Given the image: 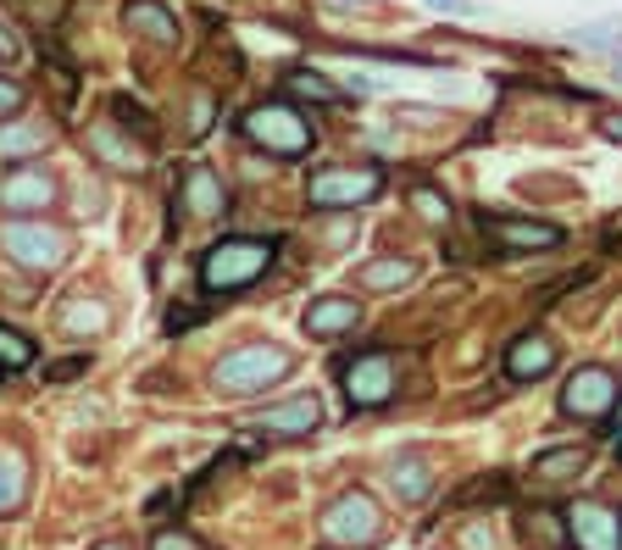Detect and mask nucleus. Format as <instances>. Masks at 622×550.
Listing matches in <instances>:
<instances>
[{"mask_svg":"<svg viewBox=\"0 0 622 550\" xmlns=\"http://www.w3.org/2000/svg\"><path fill=\"white\" fill-rule=\"evenodd\" d=\"M273 256H279L273 239L234 234V239H223V245H212L201 256V290L206 295H239V290H250L261 279L267 267H273Z\"/></svg>","mask_w":622,"mask_h":550,"instance_id":"nucleus-1","label":"nucleus"},{"mask_svg":"<svg viewBox=\"0 0 622 550\" xmlns=\"http://www.w3.org/2000/svg\"><path fill=\"white\" fill-rule=\"evenodd\" d=\"M290 373H295V356H290L284 345H239V350H228V356L212 367V384H217L223 395H256V390L279 384V379H290Z\"/></svg>","mask_w":622,"mask_h":550,"instance_id":"nucleus-2","label":"nucleus"},{"mask_svg":"<svg viewBox=\"0 0 622 550\" xmlns=\"http://www.w3.org/2000/svg\"><path fill=\"white\" fill-rule=\"evenodd\" d=\"M239 134H245L250 145H261L267 156H306L312 139H317L312 123H306V112L290 106V101H261V106H250L245 123H239Z\"/></svg>","mask_w":622,"mask_h":550,"instance_id":"nucleus-3","label":"nucleus"},{"mask_svg":"<svg viewBox=\"0 0 622 550\" xmlns=\"http://www.w3.org/2000/svg\"><path fill=\"white\" fill-rule=\"evenodd\" d=\"M384 195V172L373 161H355V167H317L306 178V201L317 212H339V206H367Z\"/></svg>","mask_w":622,"mask_h":550,"instance_id":"nucleus-4","label":"nucleus"},{"mask_svg":"<svg viewBox=\"0 0 622 550\" xmlns=\"http://www.w3.org/2000/svg\"><path fill=\"white\" fill-rule=\"evenodd\" d=\"M323 539L328 545H350V550H367L384 539V512L367 490H344L323 506Z\"/></svg>","mask_w":622,"mask_h":550,"instance_id":"nucleus-5","label":"nucleus"},{"mask_svg":"<svg viewBox=\"0 0 622 550\" xmlns=\"http://www.w3.org/2000/svg\"><path fill=\"white\" fill-rule=\"evenodd\" d=\"M0 250L29 272H56L67 261V234L45 217H12L7 228H0Z\"/></svg>","mask_w":622,"mask_h":550,"instance_id":"nucleus-6","label":"nucleus"},{"mask_svg":"<svg viewBox=\"0 0 622 550\" xmlns=\"http://www.w3.org/2000/svg\"><path fill=\"white\" fill-rule=\"evenodd\" d=\"M339 379H344V401L355 412H373L395 395V356L389 350H362L355 361L339 367Z\"/></svg>","mask_w":622,"mask_h":550,"instance_id":"nucleus-7","label":"nucleus"},{"mask_svg":"<svg viewBox=\"0 0 622 550\" xmlns=\"http://www.w3.org/2000/svg\"><path fill=\"white\" fill-rule=\"evenodd\" d=\"M611 412H617V379L606 367H578L562 390V417L595 423V417H611Z\"/></svg>","mask_w":622,"mask_h":550,"instance_id":"nucleus-8","label":"nucleus"},{"mask_svg":"<svg viewBox=\"0 0 622 550\" xmlns=\"http://www.w3.org/2000/svg\"><path fill=\"white\" fill-rule=\"evenodd\" d=\"M56 201V178L39 161H18L7 178H0V212H45Z\"/></svg>","mask_w":622,"mask_h":550,"instance_id":"nucleus-9","label":"nucleus"},{"mask_svg":"<svg viewBox=\"0 0 622 550\" xmlns=\"http://www.w3.org/2000/svg\"><path fill=\"white\" fill-rule=\"evenodd\" d=\"M567 534L578 550H622V517L606 501H578L567 512Z\"/></svg>","mask_w":622,"mask_h":550,"instance_id":"nucleus-10","label":"nucleus"},{"mask_svg":"<svg viewBox=\"0 0 622 550\" xmlns=\"http://www.w3.org/2000/svg\"><path fill=\"white\" fill-rule=\"evenodd\" d=\"M478 234L495 239L500 250H556L567 239L556 223H533V217H484Z\"/></svg>","mask_w":622,"mask_h":550,"instance_id":"nucleus-11","label":"nucleus"},{"mask_svg":"<svg viewBox=\"0 0 622 550\" xmlns=\"http://www.w3.org/2000/svg\"><path fill=\"white\" fill-rule=\"evenodd\" d=\"M317 423H323V406H317V395H290V401L267 406V412L256 417V434H279V439H306V434H317Z\"/></svg>","mask_w":622,"mask_h":550,"instance_id":"nucleus-12","label":"nucleus"},{"mask_svg":"<svg viewBox=\"0 0 622 550\" xmlns=\"http://www.w3.org/2000/svg\"><path fill=\"white\" fill-rule=\"evenodd\" d=\"M556 367V339L551 334H517L506 345V379L528 384V379H545Z\"/></svg>","mask_w":622,"mask_h":550,"instance_id":"nucleus-13","label":"nucleus"},{"mask_svg":"<svg viewBox=\"0 0 622 550\" xmlns=\"http://www.w3.org/2000/svg\"><path fill=\"white\" fill-rule=\"evenodd\" d=\"M178 212H190V217H217L228 206V190H223V178L212 167H190L184 183H178V195H172Z\"/></svg>","mask_w":622,"mask_h":550,"instance_id":"nucleus-14","label":"nucleus"},{"mask_svg":"<svg viewBox=\"0 0 622 550\" xmlns=\"http://www.w3.org/2000/svg\"><path fill=\"white\" fill-rule=\"evenodd\" d=\"M83 145L112 172H145V150H134V139H117V123H95L83 134Z\"/></svg>","mask_w":622,"mask_h":550,"instance_id":"nucleus-15","label":"nucleus"},{"mask_svg":"<svg viewBox=\"0 0 622 550\" xmlns=\"http://www.w3.org/2000/svg\"><path fill=\"white\" fill-rule=\"evenodd\" d=\"M301 323H306L312 339H333V334H344V328L362 323V301H350V295H323V301L306 306Z\"/></svg>","mask_w":622,"mask_h":550,"instance_id":"nucleus-16","label":"nucleus"},{"mask_svg":"<svg viewBox=\"0 0 622 550\" xmlns=\"http://www.w3.org/2000/svg\"><path fill=\"white\" fill-rule=\"evenodd\" d=\"M128 34L150 40V45H172L178 40V18L161 7V0H128V12H123Z\"/></svg>","mask_w":622,"mask_h":550,"instance_id":"nucleus-17","label":"nucleus"},{"mask_svg":"<svg viewBox=\"0 0 622 550\" xmlns=\"http://www.w3.org/2000/svg\"><path fill=\"white\" fill-rule=\"evenodd\" d=\"M522 539H528V550H567V545H573L567 512H556V506H533V512H522Z\"/></svg>","mask_w":622,"mask_h":550,"instance_id":"nucleus-18","label":"nucleus"},{"mask_svg":"<svg viewBox=\"0 0 622 550\" xmlns=\"http://www.w3.org/2000/svg\"><path fill=\"white\" fill-rule=\"evenodd\" d=\"M389 484H395V495H400L406 506H417V501H428L433 473H428V462H422L417 450H406V456H395V462H389Z\"/></svg>","mask_w":622,"mask_h":550,"instance_id":"nucleus-19","label":"nucleus"},{"mask_svg":"<svg viewBox=\"0 0 622 550\" xmlns=\"http://www.w3.org/2000/svg\"><path fill=\"white\" fill-rule=\"evenodd\" d=\"M589 468V450L584 445H562V450H545L533 456V479L540 484H562V479H578Z\"/></svg>","mask_w":622,"mask_h":550,"instance_id":"nucleus-20","label":"nucleus"},{"mask_svg":"<svg viewBox=\"0 0 622 550\" xmlns=\"http://www.w3.org/2000/svg\"><path fill=\"white\" fill-rule=\"evenodd\" d=\"M45 145H50V123H0V156H12V167Z\"/></svg>","mask_w":622,"mask_h":550,"instance_id":"nucleus-21","label":"nucleus"},{"mask_svg":"<svg viewBox=\"0 0 622 550\" xmlns=\"http://www.w3.org/2000/svg\"><path fill=\"white\" fill-rule=\"evenodd\" d=\"M284 89L295 101H312V106H339L344 101V89H333L323 72H312V67H290L284 72Z\"/></svg>","mask_w":622,"mask_h":550,"instance_id":"nucleus-22","label":"nucleus"},{"mask_svg":"<svg viewBox=\"0 0 622 550\" xmlns=\"http://www.w3.org/2000/svg\"><path fill=\"white\" fill-rule=\"evenodd\" d=\"M411 279H417V261H406V256L367 261L362 272H355V284H362V290H400V284H411Z\"/></svg>","mask_w":622,"mask_h":550,"instance_id":"nucleus-23","label":"nucleus"},{"mask_svg":"<svg viewBox=\"0 0 622 550\" xmlns=\"http://www.w3.org/2000/svg\"><path fill=\"white\" fill-rule=\"evenodd\" d=\"M29 495V468L18 450H0V512H18Z\"/></svg>","mask_w":622,"mask_h":550,"instance_id":"nucleus-24","label":"nucleus"},{"mask_svg":"<svg viewBox=\"0 0 622 550\" xmlns=\"http://www.w3.org/2000/svg\"><path fill=\"white\" fill-rule=\"evenodd\" d=\"M34 339L12 323H0V373H23V367H34Z\"/></svg>","mask_w":622,"mask_h":550,"instance_id":"nucleus-25","label":"nucleus"},{"mask_svg":"<svg viewBox=\"0 0 622 550\" xmlns=\"http://www.w3.org/2000/svg\"><path fill=\"white\" fill-rule=\"evenodd\" d=\"M617 40H622V18H595V23L573 29V45H584V50H611Z\"/></svg>","mask_w":622,"mask_h":550,"instance_id":"nucleus-26","label":"nucleus"},{"mask_svg":"<svg viewBox=\"0 0 622 550\" xmlns=\"http://www.w3.org/2000/svg\"><path fill=\"white\" fill-rule=\"evenodd\" d=\"M411 206L422 212V223H451V201H444L439 190H428V183H417V190H411Z\"/></svg>","mask_w":622,"mask_h":550,"instance_id":"nucleus-27","label":"nucleus"},{"mask_svg":"<svg viewBox=\"0 0 622 550\" xmlns=\"http://www.w3.org/2000/svg\"><path fill=\"white\" fill-rule=\"evenodd\" d=\"M112 112H117V117H128V123H123L128 134L139 128V139H156V123H150V112H145V106H134L128 96H112Z\"/></svg>","mask_w":622,"mask_h":550,"instance_id":"nucleus-28","label":"nucleus"},{"mask_svg":"<svg viewBox=\"0 0 622 550\" xmlns=\"http://www.w3.org/2000/svg\"><path fill=\"white\" fill-rule=\"evenodd\" d=\"M212 117H217V101H212L206 89H201V96L190 101V123H184V134H190V139H201V134L212 128Z\"/></svg>","mask_w":622,"mask_h":550,"instance_id":"nucleus-29","label":"nucleus"},{"mask_svg":"<svg viewBox=\"0 0 622 550\" xmlns=\"http://www.w3.org/2000/svg\"><path fill=\"white\" fill-rule=\"evenodd\" d=\"M61 323H67L72 334H101V328H106V306H72Z\"/></svg>","mask_w":622,"mask_h":550,"instance_id":"nucleus-30","label":"nucleus"},{"mask_svg":"<svg viewBox=\"0 0 622 550\" xmlns=\"http://www.w3.org/2000/svg\"><path fill=\"white\" fill-rule=\"evenodd\" d=\"M150 550H212L206 539H195L190 528H167V534H156V545Z\"/></svg>","mask_w":622,"mask_h":550,"instance_id":"nucleus-31","label":"nucleus"},{"mask_svg":"<svg viewBox=\"0 0 622 550\" xmlns=\"http://www.w3.org/2000/svg\"><path fill=\"white\" fill-rule=\"evenodd\" d=\"M29 106V89L18 78H0V117H18Z\"/></svg>","mask_w":622,"mask_h":550,"instance_id":"nucleus-32","label":"nucleus"},{"mask_svg":"<svg viewBox=\"0 0 622 550\" xmlns=\"http://www.w3.org/2000/svg\"><path fill=\"white\" fill-rule=\"evenodd\" d=\"M18 7L29 12V23H45V29H50V23L61 18V7H67V0H18Z\"/></svg>","mask_w":622,"mask_h":550,"instance_id":"nucleus-33","label":"nucleus"},{"mask_svg":"<svg viewBox=\"0 0 622 550\" xmlns=\"http://www.w3.org/2000/svg\"><path fill=\"white\" fill-rule=\"evenodd\" d=\"M506 495V473H489V484H473V490H462L456 501L467 506V501H500Z\"/></svg>","mask_w":622,"mask_h":550,"instance_id":"nucleus-34","label":"nucleus"},{"mask_svg":"<svg viewBox=\"0 0 622 550\" xmlns=\"http://www.w3.org/2000/svg\"><path fill=\"white\" fill-rule=\"evenodd\" d=\"M78 373H89V361H83V356H67V361H50V367H45V379H50V384H67V379H78Z\"/></svg>","mask_w":622,"mask_h":550,"instance_id":"nucleus-35","label":"nucleus"},{"mask_svg":"<svg viewBox=\"0 0 622 550\" xmlns=\"http://www.w3.org/2000/svg\"><path fill=\"white\" fill-rule=\"evenodd\" d=\"M395 117H406V123H444V112H433V106H395Z\"/></svg>","mask_w":622,"mask_h":550,"instance_id":"nucleus-36","label":"nucleus"},{"mask_svg":"<svg viewBox=\"0 0 622 550\" xmlns=\"http://www.w3.org/2000/svg\"><path fill=\"white\" fill-rule=\"evenodd\" d=\"M195 323H201V312H167V334H184Z\"/></svg>","mask_w":622,"mask_h":550,"instance_id":"nucleus-37","label":"nucleus"},{"mask_svg":"<svg viewBox=\"0 0 622 550\" xmlns=\"http://www.w3.org/2000/svg\"><path fill=\"white\" fill-rule=\"evenodd\" d=\"M428 7H439V12H456V18H467V12H473V0H428Z\"/></svg>","mask_w":622,"mask_h":550,"instance_id":"nucleus-38","label":"nucleus"},{"mask_svg":"<svg viewBox=\"0 0 622 550\" xmlns=\"http://www.w3.org/2000/svg\"><path fill=\"white\" fill-rule=\"evenodd\" d=\"M12 56H18V40H12L7 23H0V61H12Z\"/></svg>","mask_w":622,"mask_h":550,"instance_id":"nucleus-39","label":"nucleus"},{"mask_svg":"<svg viewBox=\"0 0 622 550\" xmlns=\"http://www.w3.org/2000/svg\"><path fill=\"white\" fill-rule=\"evenodd\" d=\"M600 128H606V139H617V145H622V112H611Z\"/></svg>","mask_w":622,"mask_h":550,"instance_id":"nucleus-40","label":"nucleus"},{"mask_svg":"<svg viewBox=\"0 0 622 550\" xmlns=\"http://www.w3.org/2000/svg\"><path fill=\"white\" fill-rule=\"evenodd\" d=\"M95 550H128V545H123V539H101Z\"/></svg>","mask_w":622,"mask_h":550,"instance_id":"nucleus-41","label":"nucleus"},{"mask_svg":"<svg viewBox=\"0 0 622 550\" xmlns=\"http://www.w3.org/2000/svg\"><path fill=\"white\" fill-rule=\"evenodd\" d=\"M617 439H622V401H617Z\"/></svg>","mask_w":622,"mask_h":550,"instance_id":"nucleus-42","label":"nucleus"},{"mask_svg":"<svg viewBox=\"0 0 622 550\" xmlns=\"http://www.w3.org/2000/svg\"><path fill=\"white\" fill-rule=\"evenodd\" d=\"M617 456H622V439H617Z\"/></svg>","mask_w":622,"mask_h":550,"instance_id":"nucleus-43","label":"nucleus"},{"mask_svg":"<svg viewBox=\"0 0 622 550\" xmlns=\"http://www.w3.org/2000/svg\"><path fill=\"white\" fill-rule=\"evenodd\" d=\"M617 78H622V61H617Z\"/></svg>","mask_w":622,"mask_h":550,"instance_id":"nucleus-44","label":"nucleus"},{"mask_svg":"<svg viewBox=\"0 0 622 550\" xmlns=\"http://www.w3.org/2000/svg\"><path fill=\"white\" fill-rule=\"evenodd\" d=\"M0 379H7V373H0Z\"/></svg>","mask_w":622,"mask_h":550,"instance_id":"nucleus-45","label":"nucleus"}]
</instances>
